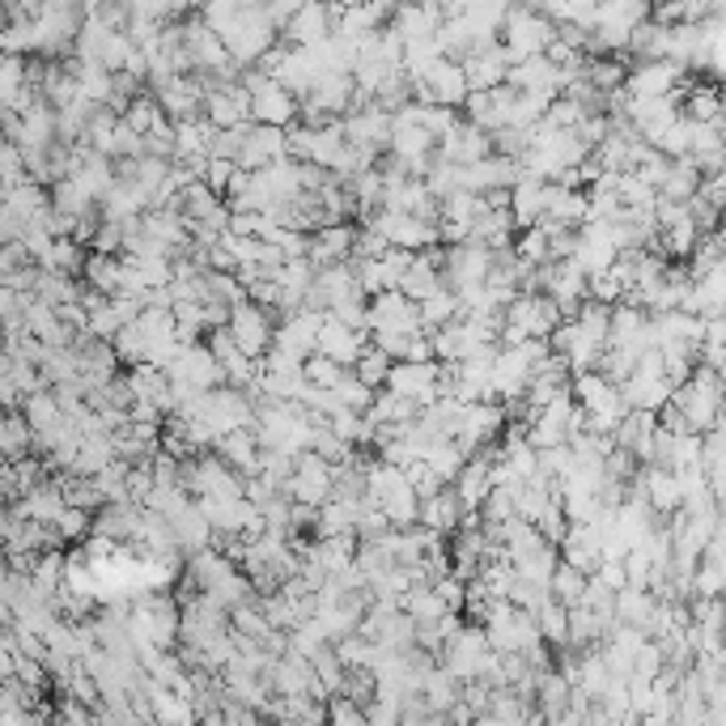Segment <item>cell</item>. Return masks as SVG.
I'll return each mask as SVG.
<instances>
[{
	"label": "cell",
	"mask_w": 726,
	"mask_h": 726,
	"mask_svg": "<svg viewBox=\"0 0 726 726\" xmlns=\"http://www.w3.org/2000/svg\"><path fill=\"white\" fill-rule=\"evenodd\" d=\"M416 506H421V497L413 494V485H404V489H400V494H391L387 501L378 506V510L387 515L391 527H413V522H416Z\"/></svg>",
	"instance_id": "19"
},
{
	"label": "cell",
	"mask_w": 726,
	"mask_h": 726,
	"mask_svg": "<svg viewBox=\"0 0 726 726\" xmlns=\"http://www.w3.org/2000/svg\"><path fill=\"white\" fill-rule=\"evenodd\" d=\"M464 515H467L464 501H459V494L450 485H442L434 497H421V506H416V522L429 527V531H442V536H450Z\"/></svg>",
	"instance_id": "7"
},
{
	"label": "cell",
	"mask_w": 726,
	"mask_h": 726,
	"mask_svg": "<svg viewBox=\"0 0 726 726\" xmlns=\"http://www.w3.org/2000/svg\"><path fill=\"white\" fill-rule=\"evenodd\" d=\"M332 391H336L340 404H344V408H353V413H365V408L374 404V387H365L353 370H344V374H340V383Z\"/></svg>",
	"instance_id": "18"
},
{
	"label": "cell",
	"mask_w": 726,
	"mask_h": 726,
	"mask_svg": "<svg viewBox=\"0 0 726 726\" xmlns=\"http://www.w3.org/2000/svg\"><path fill=\"white\" fill-rule=\"evenodd\" d=\"M536 629H540V642L548 650H561L570 646V612H566V603H557V599L548 595L540 608H536Z\"/></svg>",
	"instance_id": "9"
},
{
	"label": "cell",
	"mask_w": 726,
	"mask_h": 726,
	"mask_svg": "<svg viewBox=\"0 0 726 726\" xmlns=\"http://www.w3.org/2000/svg\"><path fill=\"white\" fill-rule=\"evenodd\" d=\"M311 667H314V675L323 680V688H328V693H340V684H344V672H349V667L340 663V654L332 650V642H323V646L314 650Z\"/></svg>",
	"instance_id": "16"
},
{
	"label": "cell",
	"mask_w": 726,
	"mask_h": 726,
	"mask_svg": "<svg viewBox=\"0 0 726 726\" xmlns=\"http://www.w3.org/2000/svg\"><path fill=\"white\" fill-rule=\"evenodd\" d=\"M672 77H675V69H658V64H654V69H642L629 85H633L637 98H663V94L672 90Z\"/></svg>",
	"instance_id": "20"
},
{
	"label": "cell",
	"mask_w": 726,
	"mask_h": 726,
	"mask_svg": "<svg viewBox=\"0 0 726 726\" xmlns=\"http://www.w3.org/2000/svg\"><path fill=\"white\" fill-rule=\"evenodd\" d=\"M349 370H353V374H357V378H362L365 387H383V383H387V370H391V357L387 353H383V349H378V344H370V340H365L362 344V353H357V357H353V365H349Z\"/></svg>",
	"instance_id": "14"
},
{
	"label": "cell",
	"mask_w": 726,
	"mask_h": 726,
	"mask_svg": "<svg viewBox=\"0 0 726 726\" xmlns=\"http://www.w3.org/2000/svg\"><path fill=\"white\" fill-rule=\"evenodd\" d=\"M416 311H421V332H434L442 323H450V319H459V298H455V289H434V293H425L421 302H416Z\"/></svg>",
	"instance_id": "12"
},
{
	"label": "cell",
	"mask_w": 726,
	"mask_h": 726,
	"mask_svg": "<svg viewBox=\"0 0 726 726\" xmlns=\"http://www.w3.org/2000/svg\"><path fill=\"white\" fill-rule=\"evenodd\" d=\"M365 328L370 332H421V311L416 302H408L400 289H383L365 302Z\"/></svg>",
	"instance_id": "2"
},
{
	"label": "cell",
	"mask_w": 726,
	"mask_h": 726,
	"mask_svg": "<svg viewBox=\"0 0 726 726\" xmlns=\"http://www.w3.org/2000/svg\"><path fill=\"white\" fill-rule=\"evenodd\" d=\"M212 450H217L234 471H242V476H251L256 464H260V442L251 434V425H238L230 434H221V438L212 442Z\"/></svg>",
	"instance_id": "8"
},
{
	"label": "cell",
	"mask_w": 726,
	"mask_h": 726,
	"mask_svg": "<svg viewBox=\"0 0 726 726\" xmlns=\"http://www.w3.org/2000/svg\"><path fill=\"white\" fill-rule=\"evenodd\" d=\"M344 370H349V365L332 362L328 353H307V357H302V378L314 383V387H336Z\"/></svg>",
	"instance_id": "17"
},
{
	"label": "cell",
	"mask_w": 726,
	"mask_h": 726,
	"mask_svg": "<svg viewBox=\"0 0 726 726\" xmlns=\"http://www.w3.org/2000/svg\"><path fill=\"white\" fill-rule=\"evenodd\" d=\"M370 340V332H357V328H344L340 319L323 311V323H319V336H314V353H328L332 362L340 365H353V357L362 353V344Z\"/></svg>",
	"instance_id": "4"
},
{
	"label": "cell",
	"mask_w": 726,
	"mask_h": 726,
	"mask_svg": "<svg viewBox=\"0 0 726 726\" xmlns=\"http://www.w3.org/2000/svg\"><path fill=\"white\" fill-rule=\"evenodd\" d=\"M323 709H328V718H332V723H349V726L365 723V709L353 697H344V693H332V697L323 701Z\"/></svg>",
	"instance_id": "21"
},
{
	"label": "cell",
	"mask_w": 726,
	"mask_h": 726,
	"mask_svg": "<svg viewBox=\"0 0 726 726\" xmlns=\"http://www.w3.org/2000/svg\"><path fill=\"white\" fill-rule=\"evenodd\" d=\"M226 332L234 336L238 353H247V357H263L268 344H272V332H277V311H268V307H260V302L242 298V302H234L230 307Z\"/></svg>",
	"instance_id": "1"
},
{
	"label": "cell",
	"mask_w": 726,
	"mask_h": 726,
	"mask_svg": "<svg viewBox=\"0 0 726 726\" xmlns=\"http://www.w3.org/2000/svg\"><path fill=\"white\" fill-rule=\"evenodd\" d=\"M464 459H467V455L459 450V446H455V438H434L429 446H425V450H421V464L429 467V471L438 476L442 485H450V480L459 476Z\"/></svg>",
	"instance_id": "11"
},
{
	"label": "cell",
	"mask_w": 726,
	"mask_h": 726,
	"mask_svg": "<svg viewBox=\"0 0 726 726\" xmlns=\"http://www.w3.org/2000/svg\"><path fill=\"white\" fill-rule=\"evenodd\" d=\"M566 612H570V646L573 650L599 646V642L608 637V624L599 621V616L591 612V608H587V603H570Z\"/></svg>",
	"instance_id": "13"
},
{
	"label": "cell",
	"mask_w": 726,
	"mask_h": 726,
	"mask_svg": "<svg viewBox=\"0 0 726 726\" xmlns=\"http://www.w3.org/2000/svg\"><path fill=\"white\" fill-rule=\"evenodd\" d=\"M251 115H256L260 124L286 128L289 120H293V98H289L286 90H277V85H260V81H256V103H251Z\"/></svg>",
	"instance_id": "10"
},
{
	"label": "cell",
	"mask_w": 726,
	"mask_h": 726,
	"mask_svg": "<svg viewBox=\"0 0 726 726\" xmlns=\"http://www.w3.org/2000/svg\"><path fill=\"white\" fill-rule=\"evenodd\" d=\"M624 395V404L629 408H650V413H658L663 404H667V395H672V378L667 374H654V370H637L633 365V374L624 378V383H616Z\"/></svg>",
	"instance_id": "5"
},
{
	"label": "cell",
	"mask_w": 726,
	"mask_h": 726,
	"mask_svg": "<svg viewBox=\"0 0 726 726\" xmlns=\"http://www.w3.org/2000/svg\"><path fill=\"white\" fill-rule=\"evenodd\" d=\"M319 323H323V311H311V307H298L289 311L286 319H277V332H272V344L281 349H293V353H314V336H319Z\"/></svg>",
	"instance_id": "6"
},
{
	"label": "cell",
	"mask_w": 726,
	"mask_h": 726,
	"mask_svg": "<svg viewBox=\"0 0 726 726\" xmlns=\"http://www.w3.org/2000/svg\"><path fill=\"white\" fill-rule=\"evenodd\" d=\"M383 387L413 400L421 408L434 404L438 400V357H429V362H391Z\"/></svg>",
	"instance_id": "3"
},
{
	"label": "cell",
	"mask_w": 726,
	"mask_h": 726,
	"mask_svg": "<svg viewBox=\"0 0 726 726\" xmlns=\"http://www.w3.org/2000/svg\"><path fill=\"white\" fill-rule=\"evenodd\" d=\"M587 578L591 573H582V570H573L570 561H557V570H552V578H548V595L557 599V603H578L582 599V587H587Z\"/></svg>",
	"instance_id": "15"
}]
</instances>
